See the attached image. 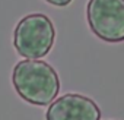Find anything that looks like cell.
<instances>
[{
	"label": "cell",
	"instance_id": "2",
	"mask_svg": "<svg viewBox=\"0 0 124 120\" xmlns=\"http://www.w3.org/2000/svg\"><path fill=\"white\" fill-rule=\"evenodd\" d=\"M54 40V25L44 13H31L23 16L13 31L15 50L25 59L38 60L47 56L53 48Z\"/></svg>",
	"mask_w": 124,
	"mask_h": 120
},
{
	"label": "cell",
	"instance_id": "5",
	"mask_svg": "<svg viewBox=\"0 0 124 120\" xmlns=\"http://www.w3.org/2000/svg\"><path fill=\"white\" fill-rule=\"evenodd\" d=\"M45 2H48L50 5L53 6H57V8H64L67 5H70L73 0H45Z\"/></svg>",
	"mask_w": 124,
	"mask_h": 120
},
{
	"label": "cell",
	"instance_id": "3",
	"mask_svg": "<svg viewBox=\"0 0 124 120\" xmlns=\"http://www.w3.org/2000/svg\"><path fill=\"white\" fill-rule=\"evenodd\" d=\"M86 19L91 31L102 41H124V0H89Z\"/></svg>",
	"mask_w": 124,
	"mask_h": 120
},
{
	"label": "cell",
	"instance_id": "4",
	"mask_svg": "<svg viewBox=\"0 0 124 120\" xmlns=\"http://www.w3.org/2000/svg\"><path fill=\"white\" fill-rule=\"evenodd\" d=\"M45 120H101V108L86 95L64 94L50 104Z\"/></svg>",
	"mask_w": 124,
	"mask_h": 120
},
{
	"label": "cell",
	"instance_id": "1",
	"mask_svg": "<svg viewBox=\"0 0 124 120\" xmlns=\"http://www.w3.org/2000/svg\"><path fill=\"white\" fill-rule=\"evenodd\" d=\"M12 84L18 95L32 105L51 104L60 91V78L55 69L42 60L25 59L12 72Z\"/></svg>",
	"mask_w": 124,
	"mask_h": 120
}]
</instances>
